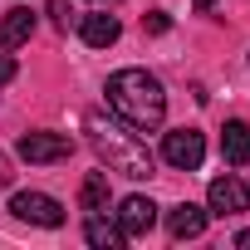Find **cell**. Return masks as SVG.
<instances>
[{
  "label": "cell",
  "instance_id": "3957f363",
  "mask_svg": "<svg viewBox=\"0 0 250 250\" xmlns=\"http://www.w3.org/2000/svg\"><path fill=\"white\" fill-rule=\"evenodd\" d=\"M162 162L177 167V172H196V167L206 162V138H201L196 128H172V133H162Z\"/></svg>",
  "mask_w": 250,
  "mask_h": 250
},
{
  "label": "cell",
  "instance_id": "7a4b0ae2",
  "mask_svg": "<svg viewBox=\"0 0 250 250\" xmlns=\"http://www.w3.org/2000/svg\"><path fill=\"white\" fill-rule=\"evenodd\" d=\"M83 133H88V143H93V152L108 162V172H123V177H133V182H147L152 177V152H147V143L128 128V123H113L108 113H83Z\"/></svg>",
  "mask_w": 250,
  "mask_h": 250
},
{
  "label": "cell",
  "instance_id": "e0dca14e",
  "mask_svg": "<svg viewBox=\"0 0 250 250\" xmlns=\"http://www.w3.org/2000/svg\"><path fill=\"white\" fill-rule=\"evenodd\" d=\"M0 182H10V162L5 157H0Z\"/></svg>",
  "mask_w": 250,
  "mask_h": 250
},
{
  "label": "cell",
  "instance_id": "2e32d148",
  "mask_svg": "<svg viewBox=\"0 0 250 250\" xmlns=\"http://www.w3.org/2000/svg\"><path fill=\"white\" fill-rule=\"evenodd\" d=\"M235 245H240V250H250V230H240V235H235Z\"/></svg>",
  "mask_w": 250,
  "mask_h": 250
},
{
  "label": "cell",
  "instance_id": "7c38bea8",
  "mask_svg": "<svg viewBox=\"0 0 250 250\" xmlns=\"http://www.w3.org/2000/svg\"><path fill=\"white\" fill-rule=\"evenodd\" d=\"M221 152H226V162L230 167H245L250 162V123H226V133H221Z\"/></svg>",
  "mask_w": 250,
  "mask_h": 250
},
{
  "label": "cell",
  "instance_id": "52a82bcc",
  "mask_svg": "<svg viewBox=\"0 0 250 250\" xmlns=\"http://www.w3.org/2000/svg\"><path fill=\"white\" fill-rule=\"evenodd\" d=\"M113 221L123 226V235H147V230L157 226V201H152V196H128V201L118 206Z\"/></svg>",
  "mask_w": 250,
  "mask_h": 250
},
{
  "label": "cell",
  "instance_id": "30bf717a",
  "mask_svg": "<svg viewBox=\"0 0 250 250\" xmlns=\"http://www.w3.org/2000/svg\"><path fill=\"white\" fill-rule=\"evenodd\" d=\"M30 35H35V15H30L25 5L5 10V20H0V44H5V49H20V44H30Z\"/></svg>",
  "mask_w": 250,
  "mask_h": 250
},
{
  "label": "cell",
  "instance_id": "ba28073f",
  "mask_svg": "<svg viewBox=\"0 0 250 250\" xmlns=\"http://www.w3.org/2000/svg\"><path fill=\"white\" fill-rule=\"evenodd\" d=\"M206 216H211V211H201V206H191V201L172 206V211H167V230H172V240H196V235L206 230Z\"/></svg>",
  "mask_w": 250,
  "mask_h": 250
},
{
  "label": "cell",
  "instance_id": "9a60e30c",
  "mask_svg": "<svg viewBox=\"0 0 250 250\" xmlns=\"http://www.w3.org/2000/svg\"><path fill=\"white\" fill-rule=\"evenodd\" d=\"M10 79H15V59H10V54H0V83H10Z\"/></svg>",
  "mask_w": 250,
  "mask_h": 250
},
{
  "label": "cell",
  "instance_id": "8fae6325",
  "mask_svg": "<svg viewBox=\"0 0 250 250\" xmlns=\"http://www.w3.org/2000/svg\"><path fill=\"white\" fill-rule=\"evenodd\" d=\"M83 235H88V245H98V250H118L123 240H128V235H123V226H118V221H108L103 211H88Z\"/></svg>",
  "mask_w": 250,
  "mask_h": 250
},
{
  "label": "cell",
  "instance_id": "8992f818",
  "mask_svg": "<svg viewBox=\"0 0 250 250\" xmlns=\"http://www.w3.org/2000/svg\"><path fill=\"white\" fill-rule=\"evenodd\" d=\"M10 211L20 221H30V226H64V206L54 196H44V191H15L10 196Z\"/></svg>",
  "mask_w": 250,
  "mask_h": 250
},
{
  "label": "cell",
  "instance_id": "9c48e42d",
  "mask_svg": "<svg viewBox=\"0 0 250 250\" xmlns=\"http://www.w3.org/2000/svg\"><path fill=\"white\" fill-rule=\"evenodd\" d=\"M79 35H83L88 49H108V44H118L123 25H118L113 15H83V20H79Z\"/></svg>",
  "mask_w": 250,
  "mask_h": 250
},
{
  "label": "cell",
  "instance_id": "6da1fadb",
  "mask_svg": "<svg viewBox=\"0 0 250 250\" xmlns=\"http://www.w3.org/2000/svg\"><path fill=\"white\" fill-rule=\"evenodd\" d=\"M108 108L128 123L138 138L143 133H157L167 123V93H162V83L147 69H118L108 79Z\"/></svg>",
  "mask_w": 250,
  "mask_h": 250
},
{
  "label": "cell",
  "instance_id": "4fadbf2b",
  "mask_svg": "<svg viewBox=\"0 0 250 250\" xmlns=\"http://www.w3.org/2000/svg\"><path fill=\"white\" fill-rule=\"evenodd\" d=\"M108 201H113V191H108V172H88L83 187H79V206H83V211H108Z\"/></svg>",
  "mask_w": 250,
  "mask_h": 250
},
{
  "label": "cell",
  "instance_id": "277c9868",
  "mask_svg": "<svg viewBox=\"0 0 250 250\" xmlns=\"http://www.w3.org/2000/svg\"><path fill=\"white\" fill-rule=\"evenodd\" d=\"M15 152H20L25 162H35V167H49V162H64V157L74 152V138H69V133H25Z\"/></svg>",
  "mask_w": 250,
  "mask_h": 250
},
{
  "label": "cell",
  "instance_id": "5b68a950",
  "mask_svg": "<svg viewBox=\"0 0 250 250\" xmlns=\"http://www.w3.org/2000/svg\"><path fill=\"white\" fill-rule=\"evenodd\" d=\"M206 201H211V216H240V211H250V187L226 172L206 187Z\"/></svg>",
  "mask_w": 250,
  "mask_h": 250
},
{
  "label": "cell",
  "instance_id": "ac0fdd59",
  "mask_svg": "<svg viewBox=\"0 0 250 250\" xmlns=\"http://www.w3.org/2000/svg\"><path fill=\"white\" fill-rule=\"evenodd\" d=\"M191 5H196V10H211V5H216V0H191Z\"/></svg>",
  "mask_w": 250,
  "mask_h": 250
},
{
  "label": "cell",
  "instance_id": "5bb4252c",
  "mask_svg": "<svg viewBox=\"0 0 250 250\" xmlns=\"http://www.w3.org/2000/svg\"><path fill=\"white\" fill-rule=\"evenodd\" d=\"M143 25H147V30H152V35H162V30H167V25H172V20H167V15H162V10H152V15H147V20H143Z\"/></svg>",
  "mask_w": 250,
  "mask_h": 250
}]
</instances>
